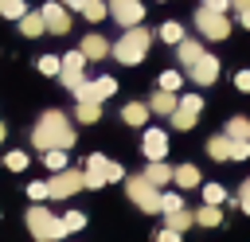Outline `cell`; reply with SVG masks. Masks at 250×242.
I'll list each match as a JSON object with an SVG mask.
<instances>
[{
  "mask_svg": "<svg viewBox=\"0 0 250 242\" xmlns=\"http://www.w3.org/2000/svg\"><path fill=\"white\" fill-rule=\"evenodd\" d=\"M86 62H90V59H86L82 51H66V55H62V70H59V82H62V86H66L70 94H74V90H78V86L86 82V78H82Z\"/></svg>",
  "mask_w": 250,
  "mask_h": 242,
  "instance_id": "cell-7",
  "label": "cell"
},
{
  "mask_svg": "<svg viewBox=\"0 0 250 242\" xmlns=\"http://www.w3.org/2000/svg\"><path fill=\"white\" fill-rule=\"evenodd\" d=\"M207 156H211V160H230V137H227V133H215V137L207 141Z\"/></svg>",
  "mask_w": 250,
  "mask_h": 242,
  "instance_id": "cell-20",
  "label": "cell"
},
{
  "mask_svg": "<svg viewBox=\"0 0 250 242\" xmlns=\"http://www.w3.org/2000/svg\"><path fill=\"white\" fill-rule=\"evenodd\" d=\"M27 164H31V156H27L23 148H12V152H4V168H8V172H23Z\"/></svg>",
  "mask_w": 250,
  "mask_h": 242,
  "instance_id": "cell-25",
  "label": "cell"
},
{
  "mask_svg": "<svg viewBox=\"0 0 250 242\" xmlns=\"http://www.w3.org/2000/svg\"><path fill=\"white\" fill-rule=\"evenodd\" d=\"M250 156V141H230V160H246Z\"/></svg>",
  "mask_w": 250,
  "mask_h": 242,
  "instance_id": "cell-39",
  "label": "cell"
},
{
  "mask_svg": "<svg viewBox=\"0 0 250 242\" xmlns=\"http://www.w3.org/2000/svg\"><path fill=\"white\" fill-rule=\"evenodd\" d=\"M242 191H250V180H246V183H242Z\"/></svg>",
  "mask_w": 250,
  "mask_h": 242,
  "instance_id": "cell-48",
  "label": "cell"
},
{
  "mask_svg": "<svg viewBox=\"0 0 250 242\" xmlns=\"http://www.w3.org/2000/svg\"><path fill=\"white\" fill-rule=\"evenodd\" d=\"M27 230H31V238L35 242H59V238H66L70 230L62 226V219L59 215H51L43 203H31L27 207Z\"/></svg>",
  "mask_w": 250,
  "mask_h": 242,
  "instance_id": "cell-3",
  "label": "cell"
},
{
  "mask_svg": "<svg viewBox=\"0 0 250 242\" xmlns=\"http://www.w3.org/2000/svg\"><path fill=\"white\" fill-rule=\"evenodd\" d=\"M35 66H39V74H47V78H59V70H62V59H59V55H43Z\"/></svg>",
  "mask_w": 250,
  "mask_h": 242,
  "instance_id": "cell-29",
  "label": "cell"
},
{
  "mask_svg": "<svg viewBox=\"0 0 250 242\" xmlns=\"http://www.w3.org/2000/svg\"><path fill=\"white\" fill-rule=\"evenodd\" d=\"M238 207H242V211L250 215V191H238Z\"/></svg>",
  "mask_w": 250,
  "mask_h": 242,
  "instance_id": "cell-43",
  "label": "cell"
},
{
  "mask_svg": "<svg viewBox=\"0 0 250 242\" xmlns=\"http://www.w3.org/2000/svg\"><path fill=\"white\" fill-rule=\"evenodd\" d=\"M105 12H109V4H105V0H86V4H82V16H86L90 23L105 20Z\"/></svg>",
  "mask_w": 250,
  "mask_h": 242,
  "instance_id": "cell-28",
  "label": "cell"
},
{
  "mask_svg": "<svg viewBox=\"0 0 250 242\" xmlns=\"http://www.w3.org/2000/svg\"><path fill=\"white\" fill-rule=\"evenodd\" d=\"M27 199H31V203H43V199H51V191H47V180H31V183H27Z\"/></svg>",
  "mask_w": 250,
  "mask_h": 242,
  "instance_id": "cell-32",
  "label": "cell"
},
{
  "mask_svg": "<svg viewBox=\"0 0 250 242\" xmlns=\"http://www.w3.org/2000/svg\"><path fill=\"white\" fill-rule=\"evenodd\" d=\"M227 137L230 141H250V121L246 117H230L227 121Z\"/></svg>",
  "mask_w": 250,
  "mask_h": 242,
  "instance_id": "cell-27",
  "label": "cell"
},
{
  "mask_svg": "<svg viewBox=\"0 0 250 242\" xmlns=\"http://www.w3.org/2000/svg\"><path fill=\"white\" fill-rule=\"evenodd\" d=\"M184 207V195L180 191H160V211L168 215V211H180Z\"/></svg>",
  "mask_w": 250,
  "mask_h": 242,
  "instance_id": "cell-33",
  "label": "cell"
},
{
  "mask_svg": "<svg viewBox=\"0 0 250 242\" xmlns=\"http://www.w3.org/2000/svg\"><path fill=\"white\" fill-rule=\"evenodd\" d=\"M43 20H47V31L51 35H66L70 31V8H62L59 0L43 4Z\"/></svg>",
  "mask_w": 250,
  "mask_h": 242,
  "instance_id": "cell-11",
  "label": "cell"
},
{
  "mask_svg": "<svg viewBox=\"0 0 250 242\" xmlns=\"http://www.w3.org/2000/svg\"><path fill=\"white\" fill-rule=\"evenodd\" d=\"M184 234L180 230H172V226H164V230H156V242H180Z\"/></svg>",
  "mask_w": 250,
  "mask_h": 242,
  "instance_id": "cell-40",
  "label": "cell"
},
{
  "mask_svg": "<svg viewBox=\"0 0 250 242\" xmlns=\"http://www.w3.org/2000/svg\"><path fill=\"white\" fill-rule=\"evenodd\" d=\"M141 152H145L148 160H164V156H168V133H160V129H145V137H141Z\"/></svg>",
  "mask_w": 250,
  "mask_h": 242,
  "instance_id": "cell-13",
  "label": "cell"
},
{
  "mask_svg": "<svg viewBox=\"0 0 250 242\" xmlns=\"http://www.w3.org/2000/svg\"><path fill=\"white\" fill-rule=\"evenodd\" d=\"M238 20H242V27L250 31V12H238Z\"/></svg>",
  "mask_w": 250,
  "mask_h": 242,
  "instance_id": "cell-46",
  "label": "cell"
},
{
  "mask_svg": "<svg viewBox=\"0 0 250 242\" xmlns=\"http://www.w3.org/2000/svg\"><path fill=\"white\" fill-rule=\"evenodd\" d=\"M148 113H152V109H148L145 101H129V105L121 109V121H125V125H133V129H145Z\"/></svg>",
  "mask_w": 250,
  "mask_h": 242,
  "instance_id": "cell-18",
  "label": "cell"
},
{
  "mask_svg": "<svg viewBox=\"0 0 250 242\" xmlns=\"http://www.w3.org/2000/svg\"><path fill=\"white\" fill-rule=\"evenodd\" d=\"M4 137H8V129H4V121H0V141H4Z\"/></svg>",
  "mask_w": 250,
  "mask_h": 242,
  "instance_id": "cell-47",
  "label": "cell"
},
{
  "mask_svg": "<svg viewBox=\"0 0 250 242\" xmlns=\"http://www.w3.org/2000/svg\"><path fill=\"white\" fill-rule=\"evenodd\" d=\"M199 109H203V98L199 94H184L180 98V105H176V113H172V129H191L195 121H199Z\"/></svg>",
  "mask_w": 250,
  "mask_h": 242,
  "instance_id": "cell-9",
  "label": "cell"
},
{
  "mask_svg": "<svg viewBox=\"0 0 250 242\" xmlns=\"http://www.w3.org/2000/svg\"><path fill=\"white\" fill-rule=\"evenodd\" d=\"M59 4H62V8H70V12H82V4H86V0H59Z\"/></svg>",
  "mask_w": 250,
  "mask_h": 242,
  "instance_id": "cell-44",
  "label": "cell"
},
{
  "mask_svg": "<svg viewBox=\"0 0 250 242\" xmlns=\"http://www.w3.org/2000/svg\"><path fill=\"white\" fill-rule=\"evenodd\" d=\"M156 86H160V90H172V94H176V90H180V86H184V78H180V74H176V70H164V74H160V78H156Z\"/></svg>",
  "mask_w": 250,
  "mask_h": 242,
  "instance_id": "cell-34",
  "label": "cell"
},
{
  "mask_svg": "<svg viewBox=\"0 0 250 242\" xmlns=\"http://www.w3.org/2000/svg\"><path fill=\"white\" fill-rule=\"evenodd\" d=\"M31 144L39 148V152H47V148H74V125H70V117L66 113H59V109H47L39 121H35V129H31Z\"/></svg>",
  "mask_w": 250,
  "mask_h": 242,
  "instance_id": "cell-1",
  "label": "cell"
},
{
  "mask_svg": "<svg viewBox=\"0 0 250 242\" xmlns=\"http://www.w3.org/2000/svg\"><path fill=\"white\" fill-rule=\"evenodd\" d=\"M195 27H199V35H207V39H227V35H230L227 12H211V8H199V12H195Z\"/></svg>",
  "mask_w": 250,
  "mask_h": 242,
  "instance_id": "cell-6",
  "label": "cell"
},
{
  "mask_svg": "<svg viewBox=\"0 0 250 242\" xmlns=\"http://www.w3.org/2000/svg\"><path fill=\"white\" fill-rule=\"evenodd\" d=\"M125 195H129L141 211H148V215H156V211H160V187H156V183H148V180H145V172L125 180Z\"/></svg>",
  "mask_w": 250,
  "mask_h": 242,
  "instance_id": "cell-4",
  "label": "cell"
},
{
  "mask_svg": "<svg viewBox=\"0 0 250 242\" xmlns=\"http://www.w3.org/2000/svg\"><path fill=\"white\" fill-rule=\"evenodd\" d=\"M195 222H199V226H219V222H223V211H219L215 203H203V207L195 211Z\"/></svg>",
  "mask_w": 250,
  "mask_h": 242,
  "instance_id": "cell-24",
  "label": "cell"
},
{
  "mask_svg": "<svg viewBox=\"0 0 250 242\" xmlns=\"http://www.w3.org/2000/svg\"><path fill=\"white\" fill-rule=\"evenodd\" d=\"M176 55H180L184 66H191L195 59H203V47H199L195 39H180V43H176Z\"/></svg>",
  "mask_w": 250,
  "mask_h": 242,
  "instance_id": "cell-22",
  "label": "cell"
},
{
  "mask_svg": "<svg viewBox=\"0 0 250 242\" xmlns=\"http://www.w3.org/2000/svg\"><path fill=\"white\" fill-rule=\"evenodd\" d=\"M188 78H191V82H199V86H211V82L219 78V59L203 51V59H195V62L188 66Z\"/></svg>",
  "mask_w": 250,
  "mask_h": 242,
  "instance_id": "cell-12",
  "label": "cell"
},
{
  "mask_svg": "<svg viewBox=\"0 0 250 242\" xmlns=\"http://www.w3.org/2000/svg\"><path fill=\"white\" fill-rule=\"evenodd\" d=\"M62 226L74 234V230H82V226H86V215H82V211H66V215H62Z\"/></svg>",
  "mask_w": 250,
  "mask_h": 242,
  "instance_id": "cell-37",
  "label": "cell"
},
{
  "mask_svg": "<svg viewBox=\"0 0 250 242\" xmlns=\"http://www.w3.org/2000/svg\"><path fill=\"white\" fill-rule=\"evenodd\" d=\"M82 176H86V187H90V191H98V187H105V183H109L102 172H90V168H82Z\"/></svg>",
  "mask_w": 250,
  "mask_h": 242,
  "instance_id": "cell-38",
  "label": "cell"
},
{
  "mask_svg": "<svg viewBox=\"0 0 250 242\" xmlns=\"http://www.w3.org/2000/svg\"><path fill=\"white\" fill-rule=\"evenodd\" d=\"M191 222H195V211H188V207H180V211H168V215H164V226H172V230H180V234H184Z\"/></svg>",
  "mask_w": 250,
  "mask_h": 242,
  "instance_id": "cell-21",
  "label": "cell"
},
{
  "mask_svg": "<svg viewBox=\"0 0 250 242\" xmlns=\"http://www.w3.org/2000/svg\"><path fill=\"white\" fill-rule=\"evenodd\" d=\"M86 168L105 176V172H109V156H102V152H90V156H86Z\"/></svg>",
  "mask_w": 250,
  "mask_h": 242,
  "instance_id": "cell-36",
  "label": "cell"
},
{
  "mask_svg": "<svg viewBox=\"0 0 250 242\" xmlns=\"http://www.w3.org/2000/svg\"><path fill=\"white\" fill-rule=\"evenodd\" d=\"M105 4H109V16H113L121 27H137V23L145 20L141 0H105Z\"/></svg>",
  "mask_w": 250,
  "mask_h": 242,
  "instance_id": "cell-10",
  "label": "cell"
},
{
  "mask_svg": "<svg viewBox=\"0 0 250 242\" xmlns=\"http://www.w3.org/2000/svg\"><path fill=\"white\" fill-rule=\"evenodd\" d=\"M148 43H152V31H145V27L137 23V27H125V35L113 43L109 55H113L121 66H137V62L148 55Z\"/></svg>",
  "mask_w": 250,
  "mask_h": 242,
  "instance_id": "cell-2",
  "label": "cell"
},
{
  "mask_svg": "<svg viewBox=\"0 0 250 242\" xmlns=\"http://www.w3.org/2000/svg\"><path fill=\"white\" fill-rule=\"evenodd\" d=\"M160 39H164V43H180V39H184V23H176V20H168V23L160 27Z\"/></svg>",
  "mask_w": 250,
  "mask_h": 242,
  "instance_id": "cell-31",
  "label": "cell"
},
{
  "mask_svg": "<svg viewBox=\"0 0 250 242\" xmlns=\"http://www.w3.org/2000/svg\"><path fill=\"white\" fill-rule=\"evenodd\" d=\"M23 12H27L23 0H0V16H4V20H20Z\"/></svg>",
  "mask_w": 250,
  "mask_h": 242,
  "instance_id": "cell-30",
  "label": "cell"
},
{
  "mask_svg": "<svg viewBox=\"0 0 250 242\" xmlns=\"http://www.w3.org/2000/svg\"><path fill=\"white\" fill-rule=\"evenodd\" d=\"M172 183L176 187H203V180H199V168L195 164H180V168H172Z\"/></svg>",
  "mask_w": 250,
  "mask_h": 242,
  "instance_id": "cell-16",
  "label": "cell"
},
{
  "mask_svg": "<svg viewBox=\"0 0 250 242\" xmlns=\"http://www.w3.org/2000/svg\"><path fill=\"white\" fill-rule=\"evenodd\" d=\"M223 199H227V191H223V183H203V203H215V207H219Z\"/></svg>",
  "mask_w": 250,
  "mask_h": 242,
  "instance_id": "cell-35",
  "label": "cell"
},
{
  "mask_svg": "<svg viewBox=\"0 0 250 242\" xmlns=\"http://www.w3.org/2000/svg\"><path fill=\"white\" fill-rule=\"evenodd\" d=\"M113 94H117V78H109V74H102V78H94V82H82V86L74 90L78 101H105V98H113Z\"/></svg>",
  "mask_w": 250,
  "mask_h": 242,
  "instance_id": "cell-8",
  "label": "cell"
},
{
  "mask_svg": "<svg viewBox=\"0 0 250 242\" xmlns=\"http://www.w3.org/2000/svg\"><path fill=\"white\" fill-rule=\"evenodd\" d=\"M230 8L234 12H250V0H230Z\"/></svg>",
  "mask_w": 250,
  "mask_h": 242,
  "instance_id": "cell-45",
  "label": "cell"
},
{
  "mask_svg": "<svg viewBox=\"0 0 250 242\" xmlns=\"http://www.w3.org/2000/svg\"><path fill=\"white\" fill-rule=\"evenodd\" d=\"M43 156V164L51 168V172H62V168H70L66 164V148H47V152H39Z\"/></svg>",
  "mask_w": 250,
  "mask_h": 242,
  "instance_id": "cell-26",
  "label": "cell"
},
{
  "mask_svg": "<svg viewBox=\"0 0 250 242\" xmlns=\"http://www.w3.org/2000/svg\"><path fill=\"white\" fill-rule=\"evenodd\" d=\"M78 51H82L86 59H94V62H98V59H105V55H109L113 47H109V39H105V35H98V31H90V35H86V39L78 43Z\"/></svg>",
  "mask_w": 250,
  "mask_h": 242,
  "instance_id": "cell-14",
  "label": "cell"
},
{
  "mask_svg": "<svg viewBox=\"0 0 250 242\" xmlns=\"http://www.w3.org/2000/svg\"><path fill=\"white\" fill-rule=\"evenodd\" d=\"M16 23H20V31H23L27 39H35V35H43V31H47V20H43V12H23Z\"/></svg>",
  "mask_w": 250,
  "mask_h": 242,
  "instance_id": "cell-17",
  "label": "cell"
},
{
  "mask_svg": "<svg viewBox=\"0 0 250 242\" xmlns=\"http://www.w3.org/2000/svg\"><path fill=\"white\" fill-rule=\"evenodd\" d=\"M86 187V176L78 172V168H62V172H55L51 180H47V191H51V199H70L74 191H82Z\"/></svg>",
  "mask_w": 250,
  "mask_h": 242,
  "instance_id": "cell-5",
  "label": "cell"
},
{
  "mask_svg": "<svg viewBox=\"0 0 250 242\" xmlns=\"http://www.w3.org/2000/svg\"><path fill=\"white\" fill-rule=\"evenodd\" d=\"M145 180H148V183H156V187H164V183H172V168H168L164 160H148Z\"/></svg>",
  "mask_w": 250,
  "mask_h": 242,
  "instance_id": "cell-19",
  "label": "cell"
},
{
  "mask_svg": "<svg viewBox=\"0 0 250 242\" xmlns=\"http://www.w3.org/2000/svg\"><path fill=\"white\" fill-rule=\"evenodd\" d=\"M176 105H180V98H176L172 90H160V86H156V94H152L148 109H152V113H164V117H172V113H176Z\"/></svg>",
  "mask_w": 250,
  "mask_h": 242,
  "instance_id": "cell-15",
  "label": "cell"
},
{
  "mask_svg": "<svg viewBox=\"0 0 250 242\" xmlns=\"http://www.w3.org/2000/svg\"><path fill=\"white\" fill-rule=\"evenodd\" d=\"M203 8H211V12H227L230 0H203Z\"/></svg>",
  "mask_w": 250,
  "mask_h": 242,
  "instance_id": "cell-42",
  "label": "cell"
},
{
  "mask_svg": "<svg viewBox=\"0 0 250 242\" xmlns=\"http://www.w3.org/2000/svg\"><path fill=\"white\" fill-rule=\"evenodd\" d=\"M234 86H238L242 94H250V70H238V74H234Z\"/></svg>",
  "mask_w": 250,
  "mask_h": 242,
  "instance_id": "cell-41",
  "label": "cell"
},
{
  "mask_svg": "<svg viewBox=\"0 0 250 242\" xmlns=\"http://www.w3.org/2000/svg\"><path fill=\"white\" fill-rule=\"evenodd\" d=\"M74 117H78V125H94L102 117V101H78L74 105Z\"/></svg>",
  "mask_w": 250,
  "mask_h": 242,
  "instance_id": "cell-23",
  "label": "cell"
}]
</instances>
